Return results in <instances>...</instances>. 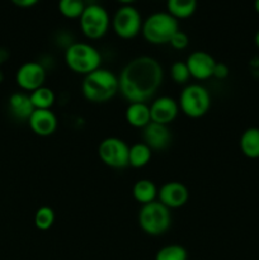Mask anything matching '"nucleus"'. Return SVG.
<instances>
[{"label":"nucleus","mask_w":259,"mask_h":260,"mask_svg":"<svg viewBox=\"0 0 259 260\" xmlns=\"http://www.w3.org/2000/svg\"><path fill=\"white\" fill-rule=\"evenodd\" d=\"M164 80V70L159 61L150 56H139L123 66L118 76L121 95L128 103H147Z\"/></svg>","instance_id":"1"},{"label":"nucleus","mask_w":259,"mask_h":260,"mask_svg":"<svg viewBox=\"0 0 259 260\" xmlns=\"http://www.w3.org/2000/svg\"><path fill=\"white\" fill-rule=\"evenodd\" d=\"M81 91L84 98L90 103H107L119 91L118 76L108 69H96L95 71L84 76Z\"/></svg>","instance_id":"2"},{"label":"nucleus","mask_w":259,"mask_h":260,"mask_svg":"<svg viewBox=\"0 0 259 260\" xmlns=\"http://www.w3.org/2000/svg\"><path fill=\"white\" fill-rule=\"evenodd\" d=\"M65 63L73 73L88 75L102 65V55L94 46L86 42H74L65 50Z\"/></svg>","instance_id":"3"},{"label":"nucleus","mask_w":259,"mask_h":260,"mask_svg":"<svg viewBox=\"0 0 259 260\" xmlns=\"http://www.w3.org/2000/svg\"><path fill=\"white\" fill-rule=\"evenodd\" d=\"M179 30V20L168 12H155L142 23L141 35L151 45H167Z\"/></svg>","instance_id":"4"},{"label":"nucleus","mask_w":259,"mask_h":260,"mask_svg":"<svg viewBox=\"0 0 259 260\" xmlns=\"http://www.w3.org/2000/svg\"><path fill=\"white\" fill-rule=\"evenodd\" d=\"M139 226L150 236L164 235L172 226V212L159 201L141 206L137 216Z\"/></svg>","instance_id":"5"},{"label":"nucleus","mask_w":259,"mask_h":260,"mask_svg":"<svg viewBox=\"0 0 259 260\" xmlns=\"http://www.w3.org/2000/svg\"><path fill=\"white\" fill-rule=\"evenodd\" d=\"M179 109L189 118H201L211 108V94L201 84H189L179 95Z\"/></svg>","instance_id":"6"},{"label":"nucleus","mask_w":259,"mask_h":260,"mask_svg":"<svg viewBox=\"0 0 259 260\" xmlns=\"http://www.w3.org/2000/svg\"><path fill=\"white\" fill-rule=\"evenodd\" d=\"M80 29L88 40L96 41L107 35L111 25V18L106 8L99 4H89L79 18Z\"/></svg>","instance_id":"7"},{"label":"nucleus","mask_w":259,"mask_h":260,"mask_svg":"<svg viewBox=\"0 0 259 260\" xmlns=\"http://www.w3.org/2000/svg\"><path fill=\"white\" fill-rule=\"evenodd\" d=\"M141 13L134 5H122L111 19L113 32L122 40H132L136 37L142 29Z\"/></svg>","instance_id":"8"},{"label":"nucleus","mask_w":259,"mask_h":260,"mask_svg":"<svg viewBox=\"0 0 259 260\" xmlns=\"http://www.w3.org/2000/svg\"><path fill=\"white\" fill-rule=\"evenodd\" d=\"M130 146L119 137H106L98 146V156L101 161L112 169H124L128 167Z\"/></svg>","instance_id":"9"},{"label":"nucleus","mask_w":259,"mask_h":260,"mask_svg":"<svg viewBox=\"0 0 259 260\" xmlns=\"http://www.w3.org/2000/svg\"><path fill=\"white\" fill-rule=\"evenodd\" d=\"M47 76V70L38 61L24 62L15 74L17 85L25 93H32L38 88L43 86Z\"/></svg>","instance_id":"10"},{"label":"nucleus","mask_w":259,"mask_h":260,"mask_svg":"<svg viewBox=\"0 0 259 260\" xmlns=\"http://www.w3.org/2000/svg\"><path fill=\"white\" fill-rule=\"evenodd\" d=\"M179 104L174 98L168 95L157 96L150 104V114L151 122L169 126L178 117L179 113Z\"/></svg>","instance_id":"11"},{"label":"nucleus","mask_w":259,"mask_h":260,"mask_svg":"<svg viewBox=\"0 0 259 260\" xmlns=\"http://www.w3.org/2000/svg\"><path fill=\"white\" fill-rule=\"evenodd\" d=\"M189 190L180 182H168L157 189V201L169 210L187 205Z\"/></svg>","instance_id":"12"},{"label":"nucleus","mask_w":259,"mask_h":260,"mask_svg":"<svg viewBox=\"0 0 259 260\" xmlns=\"http://www.w3.org/2000/svg\"><path fill=\"white\" fill-rule=\"evenodd\" d=\"M173 135L165 124L150 122L142 128V142L151 149V151H165L170 146Z\"/></svg>","instance_id":"13"},{"label":"nucleus","mask_w":259,"mask_h":260,"mask_svg":"<svg viewBox=\"0 0 259 260\" xmlns=\"http://www.w3.org/2000/svg\"><path fill=\"white\" fill-rule=\"evenodd\" d=\"M185 63L189 70L190 78L196 80H207L213 76L216 60L208 52L195 51L188 56Z\"/></svg>","instance_id":"14"},{"label":"nucleus","mask_w":259,"mask_h":260,"mask_svg":"<svg viewBox=\"0 0 259 260\" xmlns=\"http://www.w3.org/2000/svg\"><path fill=\"white\" fill-rule=\"evenodd\" d=\"M27 122L33 134L41 137L53 135L58 126L57 117L51 109H35Z\"/></svg>","instance_id":"15"},{"label":"nucleus","mask_w":259,"mask_h":260,"mask_svg":"<svg viewBox=\"0 0 259 260\" xmlns=\"http://www.w3.org/2000/svg\"><path fill=\"white\" fill-rule=\"evenodd\" d=\"M9 111L12 116L18 121H28L30 114L35 111L32 102H30L29 94L25 91H17L9 96L8 101Z\"/></svg>","instance_id":"16"},{"label":"nucleus","mask_w":259,"mask_h":260,"mask_svg":"<svg viewBox=\"0 0 259 260\" xmlns=\"http://www.w3.org/2000/svg\"><path fill=\"white\" fill-rule=\"evenodd\" d=\"M126 122L134 128L142 129L151 122L150 106L147 103H128L124 112Z\"/></svg>","instance_id":"17"},{"label":"nucleus","mask_w":259,"mask_h":260,"mask_svg":"<svg viewBox=\"0 0 259 260\" xmlns=\"http://www.w3.org/2000/svg\"><path fill=\"white\" fill-rule=\"evenodd\" d=\"M132 196L135 201L141 206L154 202L157 198V188L155 183L150 179L137 180L132 188Z\"/></svg>","instance_id":"18"},{"label":"nucleus","mask_w":259,"mask_h":260,"mask_svg":"<svg viewBox=\"0 0 259 260\" xmlns=\"http://www.w3.org/2000/svg\"><path fill=\"white\" fill-rule=\"evenodd\" d=\"M240 150L249 159H259V128L250 127L243 132L240 137Z\"/></svg>","instance_id":"19"},{"label":"nucleus","mask_w":259,"mask_h":260,"mask_svg":"<svg viewBox=\"0 0 259 260\" xmlns=\"http://www.w3.org/2000/svg\"><path fill=\"white\" fill-rule=\"evenodd\" d=\"M197 10V0H167V12L177 20L188 19Z\"/></svg>","instance_id":"20"},{"label":"nucleus","mask_w":259,"mask_h":260,"mask_svg":"<svg viewBox=\"0 0 259 260\" xmlns=\"http://www.w3.org/2000/svg\"><path fill=\"white\" fill-rule=\"evenodd\" d=\"M152 156V151L144 142H136L130 146L128 164L132 168H144L150 162Z\"/></svg>","instance_id":"21"},{"label":"nucleus","mask_w":259,"mask_h":260,"mask_svg":"<svg viewBox=\"0 0 259 260\" xmlns=\"http://www.w3.org/2000/svg\"><path fill=\"white\" fill-rule=\"evenodd\" d=\"M29 98L35 109H51L56 101V95L52 89L45 85L29 93Z\"/></svg>","instance_id":"22"},{"label":"nucleus","mask_w":259,"mask_h":260,"mask_svg":"<svg viewBox=\"0 0 259 260\" xmlns=\"http://www.w3.org/2000/svg\"><path fill=\"white\" fill-rule=\"evenodd\" d=\"M84 0H58V12L66 19H79L85 9Z\"/></svg>","instance_id":"23"},{"label":"nucleus","mask_w":259,"mask_h":260,"mask_svg":"<svg viewBox=\"0 0 259 260\" xmlns=\"http://www.w3.org/2000/svg\"><path fill=\"white\" fill-rule=\"evenodd\" d=\"M55 211L48 206H42L35 213V226L41 231H47L55 223Z\"/></svg>","instance_id":"24"},{"label":"nucleus","mask_w":259,"mask_h":260,"mask_svg":"<svg viewBox=\"0 0 259 260\" xmlns=\"http://www.w3.org/2000/svg\"><path fill=\"white\" fill-rule=\"evenodd\" d=\"M155 260H188V254L182 245L170 244L157 251Z\"/></svg>","instance_id":"25"},{"label":"nucleus","mask_w":259,"mask_h":260,"mask_svg":"<svg viewBox=\"0 0 259 260\" xmlns=\"http://www.w3.org/2000/svg\"><path fill=\"white\" fill-rule=\"evenodd\" d=\"M170 76H172L173 81L177 84H187L190 79L189 70H188V66L185 63V61H177V62L173 63L170 66Z\"/></svg>","instance_id":"26"},{"label":"nucleus","mask_w":259,"mask_h":260,"mask_svg":"<svg viewBox=\"0 0 259 260\" xmlns=\"http://www.w3.org/2000/svg\"><path fill=\"white\" fill-rule=\"evenodd\" d=\"M169 45L172 46L174 50L183 51L188 47V45H189V37H188L187 33L179 29L174 36H173L172 40H170V42H169Z\"/></svg>","instance_id":"27"},{"label":"nucleus","mask_w":259,"mask_h":260,"mask_svg":"<svg viewBox=\"0 0 259 260\" xmlns=\"http://www.w3.org/2000/svg\"><path fill=\"white\" fill-rule=\"evenodd\" d=\"M229 76V68L222 62H216L215 70H213V76L212 78L220 79V80H223Z\"/></svg>","instance_id":"28"},{"label":"nucleus","mask_w":259,"mask_h":260,"mask_svg":"<svg viewBox=\"0 0 259 260\" xmlns=\"http://www.w3.org/2000/svg\"><path fill=\"white\" fill-rule=\"evenodd\" d=\"M18 8H30L35 7L40 0H10Z\"/></svg>","instance_id":"29"},{"label":"nucleus","mask_w":259,"mask_h":260,"mask_svg":"<svg viewBox=\"0 0 259 260\" xmlns=\"http://www.w3.org/2000/svg\"><path fill=\"white\" fill-rule=\"evenodd\" d=\"M8 57H9V53H8V51L4 50V48H0V65H2V63H4L5 61L8 60Z\"/></svg>","instance_id":"30"},{"label":"nucleus","mask_w":259,"mask_h":260,"mask_svg":"<svg viewBox=\"0 0 259 260\" xmlns=\"http://www.w3.org/2000/svg\"><path fill=\"white\" fill-rule=\"evenodd\" d=\"M118 3H121L122 5H132V3H135L136 0H117Z\"/></svg>","instance_id":"31"},{"label":"nucleus","mask_w":259,"mask_h":260,"mask_svg":"<svg viewBox=\"0 0 259 260\" xmlns=\"http://www.w3.org/2000/svg\"><path fill=\"white\" fill-rule=\"evenodd\" d=\"M254 8H255L256 13L259 14V0H255V2H254Z\"/></svg>","instance_id":"32"},{"label":"nucleus","mask_w":259,"mask_h":260,"mask_svg":"<svg viewBox=\"0 0 259 260\" xmlns=\"http://www.w3.org/2000/svg\"><path fill=\"white\" fill-rule=\"evenodd\" d=\"M255 43H256V47L259 48V30H258V33L255 35Z\"/></svg>","instance_id":"33"},{"label":"nucleus","mask_w":259,"mask_h":260,"mask_svg":"<svg viewBox=\"0 0 259 260\" xmlns=\"http://www.w3.org/2000/svg\"><path fill=\"white\" fill-rule=\"evenodd\" d=\"M3 78H4V76H3V74H2V71H0V81L3 80Z\"/></svg>","instance_id":"34"}]
</instances>
